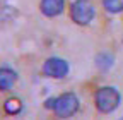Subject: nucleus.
Segmentation results:
<instances>
[{
    "instance_id": "f257e3e1",
    "label": "nucleus",
    "mask_w": 123,
    "mask_h": 120,
    "mask_svg": "<svg viewBox=\"0 0 123 120\" xmlns=\"http://www.w3.org/2000/svg\"><path fill=\"white\" fill-rule=\"evenodd\" d=\"M120 101L121 96L118 93V89L113 86H103L99 87L96 94H94V103H96V108L101 113H111L120 107Z\"/></svg>"
},
{
    "instance_id": "f03ea898",
    "label": "nucleus",
    "mask_w": 123,
    "mask_h": 120,
    "mask_svg": "<svg viewBox=\"0 0 123 120\" xmlns=\"http://www.w3.org/2000/svg\"><path fill=\"white\" fill-rule=\"evenodd\" d=\"M72 21L79 26H87L96 16V9L89 0H74L70 5Z\"/></svg>"
},
{
    "instance_id": "7ed1b4c3",
    "label": "nucleus",
    "mask_w": 123,
    "mask_h": 120,
    "mask_svg": "<svg viewBox=\"0 0 123 120\" xmlns=\"http://www.w3.org/2000/svg\"><path fill=\"white\" fill-rule=\"evenodd\" d=\"M77 110H79V98L75 96V93H63L56 96L53 112L58 118H70L77 113Z\"/></svg>"
},
{
    "instance_id": "20e7f679",
    "label": "nucleus",
    "mask_w": 123,
    "mask_h": 120,
    "mask_svg": "<svg viewBox=\"0 0 123 120\" xmlns=\"http://www.w3.org/2000/svg\"><path fill=\"white\" fill-rule=\"evenodd\" d=\"M70 67L67 64V60L60 58V57H50L46 58V62L43 64V72L44 76L53 77V79H62L68 74Z\"/></svg>"
},
{
    "instance_id": "39448f33",
    "label": "nucleus",
    "mask_w": 123,
    "mask_h": 120,
    "mask_svg": "<svg viewBox=\"0 0 123 120\" xmlns=\"http://www.w3.org/2000/svg\"><path fill=\"white\" fill-rule=\"evenodd\" d=\"M65 9V0H41L39 10L46 17H56Z\"/></svg>"
},
{
    "instance_id": "423d86ee",
    "label": "nucleus",
    "mask_w": 123,
    "mask_h": 120,
    "mask_svg": "<svg viewBox=\"0 0 123 120\" xmlns=\"http://www.w3.org/2000/svg\"><path fill=\"white\" fill-rule=\"evenodd\" d=\"M17 81V74H15L10 67H2L0 70V89L2 91H9Z\"/></svg>"
},
{
    "instance_id": "0eeeda50",
    "label": "nucleus",
    "mask_w": 123,
    "mask_h": 120,
    "mask_svg": "<svg viewBox=\"0 0 123 120\" xmlns=\"http://www.w3.org/2000/svg\"><path fill=\"white\" fill-rule=\"evenodd\" d=\"M4 110L9 113V115H17L22 112V101L17 100V98H9L4 101Z\"/></svg>"
},
{
    "instance_id": "6e6552de",
    "label": "nucleus",
    "mask_w": 123,
    "mask_h": 120,
    "mask_svg": "<svg viewBox=\"0 0 123 120\" xmlns=\"http://www.w3.org/2000/svg\"><path fill=\"white\" fill-rule=\"evenodd\" d=\"M113 62H115L113 55L108 53V52H103V53H99V55L96 57V67H98L99 70H108V69L113 65Z\"/></svg>"
},
{
    "instance_id": "1a4fd4ad",
    "label": "nucleus",
    "mask_w": 123,
    "mask_h": 120,
    "mask_svg": "<svg viewBox=\"0 0 123 120\" xmlns=\"http://www.w3.org/2000/svg\"><path fill=\"white\" fill-rule=\"evenodd\" d=\"M103 7L110 14H120L123 12V0H103Z\"/></svg>"
},
{
    "instance_id": "9d476101",
    "label": "nucleus",
    "mask_w": 123,
    "mask_h": 120,
    "mask_svg": "<svg viewBox=\"0 0 123 120\" xmlns=\"http://www.w3.org/2000/svg\"><path fill=\"white\" fill-rule=\"evenodd\" d=\"M55 100H56V98H48V100L44 101V108H46V110H53V108H55Z\"/></svg>"
},
{
    "instance_id": "9b49d317",
    "label": "nucleus",
    "mask_w": 123,
    "mask_h": 120,
    "mask_svg": "<svg viewBox=\"0 0 123 120\" xmlns=\"http://www.w3.org/2000/svg\"><path fill=\"white\" fill-rule=\"evenodd\" d=\"M120 120H123V117H121V118H120Z\"/></svg>"
}]
</instances>
